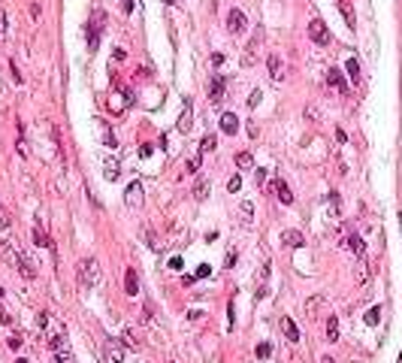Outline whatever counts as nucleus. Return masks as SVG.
<instances>
[{
	"mask_svg": "<svg viewBox=\"0 0 402 363\" xmlns=\"http://www.w3.org/2000/svg\"><path fill=\"white\" fill-rule=\"evenodd\" d=\"M224 264H227V266H233V264H236V251H227V261H224Z\"/></svg>",
	"mask_w": 402,
	"mask_h": 363,
	"instance_id": "58836bf2",
	"label": "nucleus"
},
{
	"mask_svg": "<svg viewBox=\"0 0 402 363\" xmlns=\"http://www.w3.org/2000/svg\"><path fill=\"white\" fill-rule=\"evenodd\" d=\"M103 363H124V345L118 339H106V345H103Z\"/></svg>",
	"mask_w": 402,
	"mask_h": 363,
	"instance_id": "39448f33",
	"label": "nucleus"
},
{
	"mask_svg": "<svg viewBox=\"0 0 402 363\" xmlns=\"http://www.w3.org/2000/svg\"><path fill=\"white\" fill-rule=\"evenodd\" d=\"M348 242H351V248H354V254H357V257H363V254H366V245H363V239H360V236H351Z\"/></svg>",
	"mask_w": 402,
	"mask_h": 363,
	"instance_id": "bb28decb",
	"label": "nucleus"
},
{
	"mask_svg": "<svg viewBox=\"0 0 402 363\" xmlns=\"http://www.w3.org/2000/svg\"><path fill=\"white\" fill-rule=\"evenodd\" d=\"M218 143H215V136H206V140H203V145H200V151H212Z\"/></svg>",
	"mask_w": 402,
	"mask_h": 363,
	"instance_id": "7c9ffc66",
	"label": "nucleus"
},
{
	"mask_svg": "<svg viewBox=\"0 0 402 363\" xmlns=\"http://www.w3.org/2000/svg\"><path fill=\"white\" fill-rule=\"evenodd\" d=\"M103 27H106V12H94L91 22H88V48L97 51L100 48V37H103Z\"/></svg>",
	"mask_w": 402,
	"mask_h": 363,
	"instance_id": "7ed1b4c3",
	"label": "nucleus"
},
{
	"mask_svg": "<svg viewBox=\"0 0 402 363\" xmlns=\"http://www.w3.org/2000/svg\"><path fill=\"white\" fill-rule=\"evenodd\" d=\"M40 330L48 336V342H51V348H55V354L58 357H64L67 354V330H64V324L55 318V315H48V312H40Z\"/></svg>",
	"mask_w": 402,
	"mask_h": 363,
	"instance_id": "f257e3e1",
	"label": "nucleus"
},
{
	"mask_svg": "<svg viewBox=\"0 0 402 363\" xmlns=\"http://www.w3.org/2000/svg\"><path fill=\"white\" fill-rule=\"evenodd\" d=\"M79 285L82 288H94L97 285V279H100V266H97V261L94 257H85V261L79 264Z\"/></svg>",
	"mask_w": 402,
	"mask_h": 363,
	"instance_id": "20e7f679",
	"label": "nucleus"
},
{
	"mask_svg": "<svg viewBox=\"0 0 402 363\" xmlns=\"http://www.w3.org/2000/svg\"><path fill=\"white\" fill-rule=\"evenodd\" d=\"M266 67H269V73H272V79H275V82H282V79H284L282 58H278V55H269V58H266Z\"/></svg>",
	"mask_w": 402,
	"mask_h": 363,
	"instance_id": "f8f14e48",
	"label": "nucleus"
},
{
	"mask_svg": "<svg viewBox=\"0 0 402 363\" xmlns=\"http://www.w3.org/2000/svg\"><path fill=\"white\" fill-rule=\"evenodd\" d=\"M209 272H212V269H209V264H200V266H197V279H206Z\"/></svg>",
	"mask_w": 402,
	"mask_h": 363,
	"instance_id": "473e14b6",
	"label": "nucleus"
},
{
	"mask_svg": "<svg viewBox=\"0 0 402 363\" xmlns=\"http://www.w3.org/2000/svg\"><path fill=\"white\" fill-rule=\"evenodd\" d=\"M55 363H70V357H67V354H64V357H58V360H55Z\"/></svg>",
	"mask_w": 402,
	"mask_h": 363,
	"instance_id": "79ce46f5",
	"label": "nucleus"
},
{
	"mask_svg": "<svg viewBox=\"0 0 402 363\" xmlns=\"http://www.w3.org/2000/svg\"><path fill=\"white\" fill-rule=\"evenodd\" d=\"M327 82L333 85V88H339V91H348V85H345V79H342L339 70H330V73H327Z\"/></svg>",
	"mask_w": 402,
	"mask_h": 363,
	"instance_id": "aec40b11",
	"label": "nucleus"
},
{
	"mask_svg": "<svg viewBox=\"0 0 402 363\" xmlns=\"http://www.w3.org/2000/svg\"><path fill=\"white\" fill-rule=\"evenodd\" d=\"M224 64V55H221V51H215V55H212V67H221Z\"/></svg>",
	"mask_w": 402,
	"mask_h": 363,
	"instance_id": "c9c22d12",
	"label": "nucleus"
},
{
	"mask_svg": "<svg viewBox=\"0 0 402 363\" xmlns=\"http://www.w3.org/2000/svg\"><path fill=\"white\" fill-rule=\"evenodd\" d=\"M121 9H124V12H130V9H133V0H121Z\"/></svg>",
	"mask_w": 402,
	"mask_h": 363,
	"instance_id": "a19ab883",
	"label": "nucleus"
},
{
	"mask_svg": "<svg viewBox=\"0 0 402 363\" xmlns=\"http://www.w3.org/2000/svg\"><path fill=\"white\" fill-rule=\"evenodd\" d=\"M151 151H154V148H151L148 143H142V145H139V158H148V154H151Z\"/></svg>",
	"mask_w": 402,
	"mask_h": 363,
	"instance_id": "72a5a7b5",
	"label": "nucleus"
},
{
	"mask_svg": "<svg viewBox=\"0 0 402 363\" xmlns=\"http://www.w3.org/2000/svg\"><path fill=\"white\" fill-rule=\"evenodd\" d=\"M9 348L19 351V348H22V339H19V336H9Z\"/></svg>",
	"mask_w": 402,
	"mask_h": 363,
	"instance_id": "f704fd0d",
	"label": "nucleus"
},
{
	"mask_svg": "<svg viewBox=\"0 0 402 363\" xmlns=\"http://www.w3.org/2000/svg\"><path fill=\"white\" fill-rule=\"evenodd\" d=\"M190 121H194V112H190V103H185V112H182V118H179V130H182V133H188Z\"/></svg>",
	"mask_w": 402,
	"mask_h": 363,
	"instance_id": "412c9836",
	"label": "nucleus"
},
{
	"mask_svg": "<svg viewBox=\"0 0 402 363\" xmlns=\"http://www.w3.org/2000/svg\"><path fill=\"white\" fill-rule=\"evenodd\" d=\"M188 169H190V172L200 169V154H197V158H188Z\"/></svg>",
	"mask_w": 402,
	"mask_h": 363,
	"instance_id": "2f4dec72",
	"label": "nucleus"
},
{
	"mask_svg": "<svg viewBox=\"0 0 402 363\" xmlns=\"http://www.w3.org/2000/svg\"><path fill=\"white\" fill-rule=\"evenodd\" d=\"M321 303H324L321 297H311V300L306 303V312H308V315H314V312H318V306H321Z\"/></svg>",
	"mask_w": 402,
	"mask_h": 363,
	"instance_id": "cd10ccee",
	"label": "nucleus"
},
{
	"mask_svg": "<svg viewBox=\"0 0 402 363\" xmlns=\"http://www.w3.org/2000/svg\"><path fill=\"white\" fill-rule=\"evenodd\" d=\"M142 185H139V182H130L127 185V191H124V203L127 206H142Z\"/></svg>",
	"mask_w": 402,
	"mask_h": 363,
	"instance_id": "6e6552de",
	"label": "nucleus"
},
{
	"mask_svg": "<svg viewBox=\"0 0 402 363\" xmlns=\"http://www.w3.org/2000/svg\"><path fill=\"white\" fill-rule=\"evenodd\" d=\"M378 318H381V306H372L369 312H366V324H369V327H375V324H378Z\"/></svg>",
	"mask_w": 402,
	"mask_h": 363,
	"instance_id": "a878e982",
	"label": "nucleus"
},
{
	"mask_svg": "<svg viewBox=\"0 0 402 363\" xmlns=\"http://www.w3.org/2000/svg\"><path fill=\"white\" fill-rule=\"evenodd\" d=\"M164 3H172V0H164Z\"/></svg>",
	"mask_w": 402,
	"mask_h": 363,
	"instance_id": "49530a36",
	"label": "nucleus"
},
{
	"mask_svg": "<svg viewBox=\"0 0 402 363\" xmlns=\"http://www.w3.org/2000/svg\"><path fill=\"white\" fill-rule=\"evenodd\" d=\"M19 154H22V158H27V143H24V140H19Z\"/></svg>",
	"mask_w": 402,
	"mask_h": 363,
	"instance_id": "ea45409f",
	"label": "nucleus"
},
{
	"mask_svg": "<svg viewBox=\"0 0 402 363\" xmlns=\"http://www.w3.org/2000/svg\"><path fill=\"white\" fill-rule=\"evenodd\" d=\"M345 67H348V76H351V82L360 85V64H357V58H348Z\"/></svg>",
	"mask_w": 402,
	"mask_h": 363,
	"instance_id": "6ab92c4d",
	"label": "nucleus"
},
{
	"mask_svg": "<svg viewBox=\"0 0 402 363\" xmlns=\"http://www.w3.org/2000/svg\"><path fill=\"white\" fill-rule=\"evenodd\" d=\"M248 27V19H245V12L242 9H230V15H227V30L233 33V37H242Z\"/></svg>",
	"mask_w": 402,
	"mask_h": 363,
	"instance_id": "423d86ee",
	"label": "nucleus"
},
{
	"mask_svg": "<svg viewBox=\"0 0 402 363\" xmlns=\"http://www.w3.org/2000/svg\"><path fill=\"white\" fill-rule=\"evenodd\" d=\"M221 133H239V118L233 112H221Z\"/></svg>",
	"mask_w": 402,
	"mask_h": 363,
	"instance_id": "9d476101",
	"label": "nucleus"
},
{
	"mask_svg": "<svg viewBox=\"0 0 402 363\" xmlns=\"http://www.w3.org/2000/svg\"><path fill=\"white\" fill-rule=\"evenodd\" d=\"M233 161H236V167H239V169H251V167H254V158H251V151H239Z\"/></svg>",
	"mask_w": 402,
	"mask_h": 363,
	"instance_id": "a211bd4d",
	"label": "nucleus"
},
{
	"mask_svg": "<svg viewBox=\"0 0 402 363\" xmlns=\"http://www.w3.org/2000/svg\"><path fill=\"white\" fill-rule=\"evenodd\" d=\"M324 363H333V360H330V357H324Z\"/></svg>",
	"mask_w": 402,
	"mask_h": 363,
	"instance_id": "c03bdc74",
	"label": "nucleus"
},
{
	"mask_svg": "<svg viewBox=\"0 0 402 363\" xmlns=\"http://www.w3.org/2000/svg\"><path fill=\"white\" fill-rule=\"evenodd\" d=\"M239 188H242V176H233L230 182H227V191H230V194H236Z\"/></svg>",
	"mask_w": 402,
	"mask_h": 363,
	"instance_id": "c85d7f7f",
	"label": "nucleus"
},
{
	"mask_svg": "<svg viewBox=\"0 0 402 363\" xmlns=\"http://www.w3.org/2000/svg\"><path fill=\"white\" fill-rule=\"evenodd\" d=\"M0 297H3V288H0Z\"/></svg>",
	"mask_w": 402,
	"mask_h": 363,
	"instance_id": "a18cd8bd",
	"label": "nucleus"
},
{
	"mask_svg": "<svg viewBox=\"0 0 402 363\" xmlns=\"http://www.w3.org/2000/svg\"><path fill=\"white\" fill-rule=\"evenodd\" d=\"M254 354H257V360H269V357H272V345H269V342H260L257 348H254Z\"/></svg>",
	"mask_w": 402,
	"mask_h": 363,
	"instance_id": "b1692460",
	"label": "nucleus"
},
{
	"mask_svg": "<svg viewBox=\"0 0 402 363\" xmlns=\"http://www.w3.org/2000/svg\"><path fill=\"white\" fill-rule=\"evenodd\" d=\"M169 266H172V269H182V266H185V261H182V257H172V261H169Z\"/></svg>",
	"mask_w": 402,
	"mask_h": 363,
	"instance_id": "e433bc0d",
	"label": "nucleus"
},
{
	"mask_svg": "<svg viewBox=\"0 0 402 363\" xmlns=\"http://www.w3.org/2000/svg\"><path fill=\"white\" fill-rule=\"evenodd\" d=\"M284 245H290V248H300V245H303V233L287 230V233H284Z\"/></svg>",
	"mask_w": 402,
	"mask_h": 363,
	"instance_id": "5701e85b",
	"label": "nucleus"
},
{
	"mask_svg": "<svg viewBox=\"0 0 402 363\" xmlns=\"http://www.w3.org/2000/svg\"><path fill=\"white\" fill-rule=\"evenodd\" d=\"M103 176H106V182H118V176H121V161H118V158H106V161H103Z\"/></svg>",
	"mask_w": 402,
	"mask_h": 363,
	"instance_id": "1a4fd4ad",
	"label": "nucleus"
},
{
	"mask_svg": "<svg viewBox=\"0 0 402 363\" xmlns=\"http://www.w3.org/2000/svg\"><path fill=\"white\" fill-rule=\"evenodd\" d=\"M224 85H227V82H224L221 76H215L212 85H209V97H212V100H221V97H224Z\"/></svg>",
	"mask_w": 402,
	"mask_h": 363,
	"instance_id": "dca6fc26",
	"label": "nucleus"
},
{
	"mask_svg": "<svg viewBox=\"0 0 402 363\" xmlns=\"http://www.w3.org/2000/svg\"><path fill=\"white\" fill-rule=\"evenodd\" d=\"M308 37H311V43H318V46L330 43V27L324 24V19H311L308 22Z\"/></svg>",
	"mask_w": 402,
	"mask_h": 363,
	"instance_id": "0eeeda50",
	"label": "nucleus"
},
{
	"mask_svg": "<svg viewBox=\"0 0 402 363\" xmlns=\"http://www.w3.org/2000/svg\"><path fill=\"white\" fill-rule=\"evenodd\" d=\"M327 339H330V342H336V339H339V321H336V318H330V321H327Z\"/></svg>",
	"mask_w": 402,
	"mask_h": 363,
	"instance_id": "393cba45",
	"label": "nucleus"
},
{
	"mask_svg": "<svg viewBox=\"0 0 402 363\" xmlns=\"http://www.w3.org/2000/svg\"><path fill=\"white\" fill-rule=\"evenodd\" d=\"M272 188H275V194H278V200H282L284 206H290V203H293V194H290V188H287V185H284L282 179H275V182H272Z\"/></svg>",
	"mask_w": 402,
	"mask_h": 363,
	"instance_id": "ddd939ff",
	"label": "nucleus"
},
{
	"mask_svg": "<svg viewBox=\"0 0 402 363\" xmlns=\"http://www.w3.org/2000/svg\"><path fill=\"white\" fill-rule=\"evenodd\" d=\"M251 221H254V203L245 200L239 206V224H242V227H251Z\"/></svg>",
	"mask_w": 402,
	"mask_h": 363,
	"instance_id": "9b49d317",
	"label": "nucleus"
},
{
	"mask_svg": "<svg viewBox=\"0 0 402 363\" xmlns=\"http://www.w3.org/2000/svg\"><path fill=\"white\" fill-rule=\"evenodd\" d=\"M263 182H266V169H257V185L263 188Z\"/></svg>",
	"mask_w": 402,
	"mask_h": 363,
	"instance_id": "4c0bfd02",
	"label": "nucleus"
},
{
	"mask_svg": "<svg viewBox=\"0 0 402 363\" xmlns=\"http://www.w3.org/2000/svg\"><path fill=\"white\" fill-rule=\"evenodd\" d=\"M124 290L130 293V297H136V293H139V282H136V272H133V269H127V275H124Z\"/></svg>",
	"mask_w": 402,
	"mask_h": 363,
	"instance_id": "f3484780",
	"label": "nucleus"
},
{
	"mask_svg": "<svg viewBox=\"0 0 402 363\" xmlns=\"http://www.w3.org/2000/svg\"><path fill=\"white\" fill-rule=\"evenodd\" d=\"M33 239H37V245H43V248H48V251H55V245H51V239L43 233V227H33Z\"/></svg>",
	"mask_w": 402,
	"mask_h": 363,
	"instance_id": "4be33fe9",
	"label": "nucleus"
},
{
	"mask_svg": "<svg viewBox=\"0 0 402 363\" xmlns=\"http://www.w3.org/2000/svg\"><path fill=\"white\" fill-rule=\"evenodd\" d=\"M0 230H9V212L0 206Z\"/></svg>",
	"mask_w": 402,
	"mask_h": 363,
	"instance_id": "c756f323",
	"label": "nucleus"
},
{
	"mask_svg": "<svg viewBox=\"0 0 402 363\" xmlns=\"http://www.w3.org/2000/svg\"><path fill=\"white\" fill-rule=\"evenodd\" d=\"M282 333H284V339H287V342H300V327H296L290 318H284V321H282Z\"/></svg>",
	"mask_w": 402,
	"mask_h": 363,
	"instance_id": "4468645a",
	"label": "nucleus"
},
{
	"mask_svg": "<svg viewBox=\"0 0 402 363\" xmlns=\"http://www.w3.org/2000/svg\"><path fill=\"white\" fill-rule=\"evenodd\" d=\"M15 363H27V360H24V357H19V360H15Z\"/></svg>",
	"mask_w": 402,
	"mask_h": 363,
	"instance_id": "37998d69",
	"label": "nucleus"
},
{
	"mask_svg": "<svg viewBox=\"0 0 402 363\" xmlns=\"http://www.w3.org/2000/svg\"><path fill=\"white\" fill-rule=\"evenodd\" d=\"M206 197H209V179L197 176V182H194V200H206Z\"/></svg>",
	"mask_w": 402,
	"mask_h": 363,
	"instance_id": "2eb2a0df",
	"label": "nucleus"
},
{
	"mask_svg": "<svg viewBox=\"0 0 402 363\" xmlns=\"http://www.w3.org/2000/svg\"><path fill=\"white\" fill-rule=\"evenodd\" d=\"M0 257H3V261L22 275V279H37V269H33V264L27 261V254L24 251H15L9 242H0Z\"/></svg>",
	"mask_w": 402,
	"mask_h": 363,
	"instance_id": "f03ea898",
	"label": "nucleus"
}]
</instances>
